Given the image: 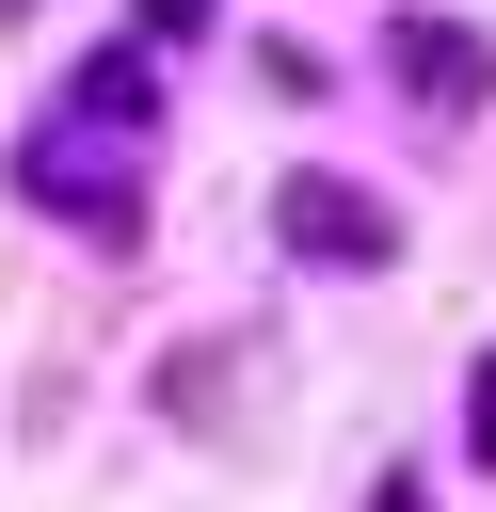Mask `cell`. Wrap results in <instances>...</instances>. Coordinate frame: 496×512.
<instances>
[{"label": "cell", "mask_w": 496, "mask_h": 512, "mask_svg": "<svg viewBox=\"0 0 496 512\" xmlns=\"http://www.w3.org/2000/svg\"><path fill=\"white\" fill-rule=\"evenodd\" d=\"M272 224H288V256H320V272H384V256H400V208L352 192V176H288Z\"/></svg>", "instance_id": "cell-1"}, {"label": "cell", "mask_w": 496, "mask_h": 512, "mask_svg": "<svg viewBox=\"0 0 496 512\" xmlns=\"http://www.w3.org/2000/svg\"><path fill=\"white\" fill-rule=\"evenodd\" d=\"M384 64H400V96H432V112H480V96H496V48H480V32H448V16H400V32H384Z\"/></svg>", "instance_id": "cell-2"}, {"label": "cell", "mask_w": 496, "mask_h": 512, "mask_svg": "<svg viewBox=\"0 0 496 512\" xmlns=\"http://www.w3.org/2000/svg\"><path fill=\"white\" fill-rule=\"evenodd\" d=\"M464 448L496 464V352H480V384H464Z\"/></svg>", "instance_id": "cell-3"}, {"label": "cell", "mask_w": 496, "mask_h": 512, "mask_svg": "<svg viewBox=\"0 0 496 512\" xmlns=\"http://www.w3.org/2000/svg\"><path fill=\"white\" fill-rule=\"evenodd\" d=\"M144 32H208V0H144Z\"/></svg>", "instance_id": "cell-4"}, {"label": "cell", "mask_w": 496, "mask_h": 512, "mask_svg": "<svg viewBox=\"0 0 496 512\" xmlns=\"http://www.w3.org/2000/svg\"><path fill=\"white\" fill-rule=\"evenodd\" d=\"M368 512H432V480H384V496H368Z\"/></svg>", "instance_id": "cell-5"}]
</instances>
